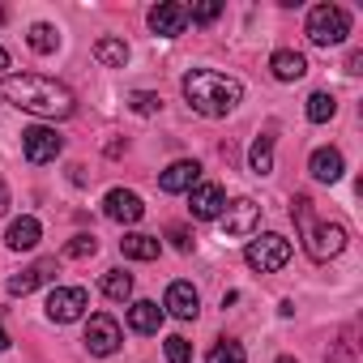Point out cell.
Listing matches in <instances>:
<instances>
[{"instance_id": "1", "label": "cell", "mask_w": 363, "mask_h": 363, "mask_svg": "<svg viewBox=\"0 0 363 363\" xmlns=\"http://www.w3.org/2000/svg\"><path fill=\"white\" fill-rule=\"evenodd\" d=\"M0 94H5L13 107L30 111V116H48V120H69L73 116V90L60 86L56 77H39V73H18L0 82Z\"/></svg>"}, {"instance_id": "2", "label": "cell", "mask_w": 363, "mask_h": 363, "mask_svg": "<svg viewBox=\"0 0 363 363\" xmlns=\"http://www.w3.org/2000/svg\"><path fill=\"white\" fill-rule=\"evenodd\" d=\"M184 99H189V107H193L197 116L218 120V116H227V111H235V107H240L244 86H240L235 77H227V73L193 69V73L184 77Z\"/></svg>"}, {"instance_id": "3", "label": "cell", "mask_w": 363, "mask_h": 363, "mask_svg": "<svg viewBox=\"0 0 363 363\" xmlns=\"http://www.w3.org/2000/svg\"><path fill=\"white\" fill-rule=\"evenodd\" d=\"M291 214H295V223H299V231H303V248H308V257L316 261V265H325V261H333L342 248H346V227L342 223H316L312 218V197H295L291 201Z\"/></svg>"}, {"instance_id": "4", "label": "cell", "mask_w": 363, "mask_h": 363, "mask_svg": "<svg viewBox=\"0 0 363 363\" xmlns=\"http://www.w3.org/2000/svg\"><path fill=\"white\" fill-rule=\"evenodd\" d=\"M350 35V13L342 9V5H316L312 13H308V39L316 43V48H333V43H342Z\"/></svg>"}, {"instance_id": "5", "label": "cell", "mask_w": 363, "mask_h": 363, "mask_svg": "<svg viewBox=\"0 0 363 363\" xmlns=\"http://www.w3.org/2000/svg\"><path fill=\"white\" fill-rule=\"evenodd\" d=\"M244 261H248L257 274H278V269L291 261V240H282V235H261V240L248 244Z\"/></svg>"}, {"instance_id": "6", "label": "cell", "mask_w": 363, "mask_h": 363, "mask_svg": "<svg viewBox=\"0 0 363 363\" xmlns=\"http://www.w3.org/2000/svg\"><path fill=\"white\" fill-rule=\"evenodd\" d=\"M65 150V137L56 133V128H43V124H30L26 133H22V154H26V162H35V167H43V162H52L56 154Z\"/></svg>"}, {"instance_id": "7", "label": "cell", "mask_w": 363, "mask_h": 363, "mask_svg": "<svg viewBox=\"0 0 363 363\" xmlns=\"http://www.w3.org/2000/svg\"><path fill=\"white\" fill-rule=\"evenodd\" d=\"M86 308H90V295H86L82 286H56V291L48 295V316H52L56 325H73V320H82Z\"/></svg>"}, {"instance_id": "8", "label": "cell", "mask_w": 363, "mask_h": 363, "mask_svg": "<svg viewBox=\"0 0 363 363\" xmlns=\"http://www.w3.org/2000/svg\"><path fill=\"white\" fill-rule=\"evenodd\" d=\"M218 218H223V235L244 240V235H252V231L261 227V206H257V201H248V197H240V201H231Z\"/></svg>"}, {"instance_id": "9", "label": "cell", "mask_w": 363, "mask_h": 363, "mask_svg": "<svg viewBox=\"0 0 363 363\" xmlns=\"http://www.w3.org/2000/svg\"><path fill=\"white\" fill-rule=\"evenodd\" d=\"M120 342H124V333H120L116 316H107V312L90 316V325H86V350L90 354H116Z\"/></svg>"}, {"instance_id": "10", "label": "cell", "mask_w": 363, "mask_h": 363, "mask_svg": "<svg viewBox=\"0 0 363 363\" xmlns=\"http://www.w3.org/2000/svg\"><path fill=\"white\" fill-rule=\"evenodd\" d=\"M197 179H201V162L179 158V162H171V167L158 175V189H162V193H193Z\"/></svg>"}, {"instance_id": "11", "label": "cell", "mask_w": 363, "mask_h": 363, "mask_svg": "<svg viewBox=\"0 0 363 363\" xmlns=\"http://www.w3.org/2000/svg\"><path fill=\"white\" fill-rule=\"evenodd\" d=\"M103 214H107L111 223H141V218H145V206H141L137 193H128V189H111L107 201H103Z\"/></svg>"}, {"instance_id": "12", "label": "cell", "mask_w": 363, "mask_h": 363, "mask_svg": "<svg viewBox=\"0 0 363 363\" xmlns=\"http://www.w3.org/2000/svg\"><path fill=\"white\" fill-rule=\"evenodd\" d=\"M60 274V265H56V257H43V261H35L30 269H22V274H13L9 278V295H30L35 286H43V282H52Z\"/></svg>"}, {"instance_id": "13", "label": "cell", "mask_w": 363, "mask_h": 363, "mask_svg": "<svg viewBox=\"0 0 363 363\" xmlns=\"http://www.w3.org/2000/svg\"><path fill=\"white\" fill-rule=\"evenodd\" d=\"M184 26H189V9L175 5V0L150 9V30H154V35H167V39H171V35H184Z\"/></svg>"}, {"instance_id": "14", "label": "cell", "mask_w": 363, "mask_h": 363, "mask_svg": "<svg viewBox=\"0 0 363 363\" xmlns=\"http://www.w3.org/2000/svg\"><path fill=\"white\" fill-rule=\"evenodd\" d=\"M167 312L179 316V320H193V316L201 312L197 286H193V282H171V286H167Z\"/></svg>"}, {"instance_id": "15", "label": "cell", "mask_w": 363, "mask_h": 363, "mask_svg": "<svg viewBox=\"0 0 363 363\" xmlns=\"http://www.w3.org/2000/svg\"><path fill=\"white\" fill-rule=\"evenodd\" d=\"M223 206H227V197H223V189H218V184H197V189L189 193V210H193V218H201V223L218 218V214H223Z\"/></svg>"}, {"instance_id": "16", "label": "cell", "mask_w": 363, "mask_h": 363, "mask_svg": "<svg viewBox=\"0 0 363 363\" xmlns=\"http://www.w3.org/2000/svg\"><path fill=\"white\" fill-rule=\"evenodd\" d=\"M39 240H43L39 218H18V223L9 227V235H5V244H9L13 252H30V248H39Z\"/></svg>"}, {"instance_id": "17", "label": "cell", "mask_w": 363, "mask_h": 363, "mask_svg": "<svg viewBox=\"0 0 363 363\" xmlns=\"http://www.w3.org/2000/svg\"><path fill=\"white\" fill-rule=\"evenodd\" d=\"M342 171H346V162H342V154L337 150H316L312 154V175L320 179V184H337V179H342Z\"/></svg>"}, {"instance_id": "18", "label": "cell", "mask_w": 363, "mask_h": 363, "mask_svg": "<svg viewBox=\"0 0 363 363\" xmlns=\"http://www.w3.org/2000/svg\"><path fill=\"white\" fill-rule=\"evenodd\" d=\"M128 325H133L137 333H158V325H162V308L150 303V299H137V303L128 308Z\"/></svg>"}, {"instance_id": "19", "label": "cell", "mask_w": 363, "mask_h": 363, "mask_svg": "<svg viewBox=\"0 0 363 363\" xmlns=\"http://www.w3.org/2000/svg\"><path fill=\"white\" fill-rule=\"evenodd\" d=\"M269 69H274V77H278V82H299V77L308 73V60H303L299 52H274Z\"/></svg>"}, {"instance_id": "20", "label": "cell", "mask_w": 363, "mask_h": 363, "mask_svg": "<svg viewBox=\"0 0 363 363\" xmlns=\"http://www.w3.org/2000/svg\"><path fill=\"white\" fill-rule=\"evenodd\" d=\"M120 252H124V257H133V261H154V257L162 252V244H158L154 235L133 231V235H124V240H120Z\"/></svg>"}, {"instance_id": "21", "label": "cell", "mask_w": 363, "mask_h": 363, "mask_svg": "<svg viewBox=\"0 0 363 363\" xmlns=\"http://www.w3.org/2000/svg\"><path fill=\"white\" fill-rule=\"evenodd\" d=\"M94 60L107 65V69H124L128 65V43L124 39H99L94 43Z\"/></svg>"}, {"instance_id": "22", "label": "cell", "mask_w": 363, "mask_h": 363, "mask_svg": "<svg viewBox=\"0 0 363 363\" xmlns=\"http://www.w3.org/2000/svg\"><path fill=\"white\" fill-rule=\"evenodd\" d=\"M248 162H252V175H269L274 171V137H257L252 141V154H248Z\"/></svg>"}, {"instance_id": "23", "label": "cell", "mask_w": 363, "mask_h": 363, "mask_svg": "<svg viewBox=\"0 0 363 363\" xmlns=\"http://www.w3.org/2000/svg\"><path fill=\"white\" fill-rule=\"evenodd\" d=\"M333 111H337V99H333L329 90H316V94L308 99V120H312V124H325V120H333Z\"/></svg>"}, {"instance_id": "24", "label": "cell", "mask_w": 363, "mask_h": 363, "mask_svg": "<svg viewBox=\"0 0 363 363\" xmlns=\"http://www.w3.org/2000/svg\"><path fill=\"white\" fill-rule=\"evenodd\" d=\"M103 295L116 299V303L128 299V295H133V278H128L124 269H107V274H103Z\"/></svg>"}, {"instance_id": "25", "label": "cell", "mask_w": 363, "mask_h": 363, "mask_svg": "<svg viewBox=\"0 0 363 363\" xmlns=\"http://www.w3.org/2000/svg\"><path fill=\"white\" fill-rule=\"evenodd\" d=\"M244 359H248V354H244V346H240V342H231V337H223V342L210 350V359H206V363H244Z\"/></svg>"}, {"instance_id": "26", "label": "cell", "mask_w": 363, "mask_h": 363, "mask_svg": "<svg viewBox=\"0 0 363 363\" xmlns=\"http://www.w3.org/2000/svg\"><path fill=\"white\" fill-rule=\"evenodd\" d=\"M26 43H30V48H35L39 56H48V52H56V30L39 22V26H30V35H26Z\"/></svg>"}, {"instance_id": "27", "label": "cell", "mask_w": 363, "mask_h": 363, "mask_svg": "<svg viewBox=\"0 0 363 363\" xmlns=\"http://www.w3.org/2000/svg\"><path fill=\"white\" fill-rule=\"evenodd\" d=\"M99 252V240L94 235H73L69 244H65V257H73V261H86V257H94Z\"/></svg>"}, {"instance_id": "28", "label": "cell", "mask_w": 363, "mask_h": 363, "mask_svg": "<svg viewBox=\"0 0 363 363\" xmlns=\"http://www.w3.org/2000/svg\"><path fill=\"white\" fill-rule=\"evenodd\" d=\"M167 363H193V342L189 337H167Z\"/></svg>"}, {"instance_id": "29", "label": "cell", "mask_w": 363, "mask_h": 363, "mask_svg": "<svg viewBox=\"0 0 363 363\" xmlns=\"http://www.w3.org/2000/svg\"><path fill=\"white\" fill-rule=\"evenodd\" d=\"M128 103H133V111H137V116H154V111L162 107V99H158V94H145V90L128 94Z\"/></svg>"}, {"instance_id": "30", "label": "cell", "mask_w": 363, "mask_h": 363, "mask_svg": "<svg viewBox=\"0 0 363 363\" xmlns=\"http://www.w3.org/2000/svg\"><path fill=\"white\" fill-rule=\"evenodd\" d=\"M218 13H223V0H206V5H193V9H189V18H193V22H201V26H206V22H214Z\"/></svg>"}, {"instance_id": "31", "label": "cell", "mask_w": 363, "mask_h": 363, "mask_svg": "<svg viewBox=\"0 0 363 363\" xmlns=\"http://www.w3.org/2000/svg\"><path fill=\"white\" fill-rule=\"evenodd\" d=\"M171 244H175L179 252H189V248H193V235H189V227H171Z\"/></svg>"}, {"instance_id": "32", "label": "cell", "mask_w": 363, "mask_h": 363, "mask_svg": "<svg viewBox=\"0 0 363 363\" xmlns=\"http://www.w3.org/2000/svg\"><path fill=\"white\" fill-rule=\"evenodd\" d=\"M346 73H363V52H350V60H346Z\"/></svg>"}, {"instance_id": "33", "label": "cell", "mask_w": 363, "mask_h": 363, "mask_svg": "<svg viewBox=\"0 0 363 363\" xmlns=\"http://www.w3.org/2000/svg\"><path fill=\"white\" fill-rule=\"evenodd\" d=\"M9 210V189H5V179H0V214Z\"/></svg>"}, {"instance_id": "34", "label": "cell", "mask_w": 363, "mask_h": 363, "mask_svg": "<svg viewBox=\"0 0 363 363\" xmlns=\"http://www.w3.org/2000/svg\"><path fill=\"white\" fill-rule=\"evenodd\" d=\"M0 350H9V333H5V325H0Z\"/></svg>"}, {"instance_id": "35", "label": "cell", "mask_w": 363, "mask_h": 363, "mask_svg": "<svg viewBox=\"0 0 363 363\" xmlns=\"http://www.w3.org/2000/svg\"><path fill=\"white\" fill-rule=\"evenodd\" d=\"M0 69H9V52L5 48H0Z\"/></svg>"}, {"instance_id": "36", "label": "cell", "mask_w": 363, "mask_h": 363, "mask_svg": "<svg viewBox=\"0 0 363 363\" xmlns=\"http://www.w3.org/2000/svg\"><path fill=\"white\" fill-rule=\"evenodd\" d=\"M278 363H295V359H278Z\"/></svg>"}]
</instances>
